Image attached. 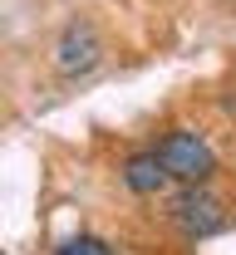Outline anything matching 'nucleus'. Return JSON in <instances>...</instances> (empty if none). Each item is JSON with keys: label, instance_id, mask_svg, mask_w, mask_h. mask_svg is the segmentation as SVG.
Segmentation results:
<instances>
[{"label": "nucleus", "instance_id": "obj_1", "mask_svg": "<svg viewBox=\"0 0 236 255\" xmlns=\"http://www.w3.org/2000/svg\"><path fill=\"white\" fill-rule=\"evenodd\" d=\"M158 157L168 162V172L177 182H187V187H202L207 177L217 172V152L207 147V137L187 132V128H177V132H168L158 142Z\"/></svg>", "mask_w": 236, "mask_h": 255}, {"label": "nucleus", "instance_id": "obj_2", "mask_svg": "<svg viewBox=\"0 0 236 255\" xmlns=\"http://www.w3.org/2000/svg\"><path fill=\"white\" fill-rule=\"evenodd\" d=\"M172 226L187 236V241H207V236H217V231H227V211H222V201L202 187H187L177 201H172Z\"/></svg>", "mask_w": 236, "mask_h": 255}, {"label": "nucleus", "instance_id": "obj_3", "mask_svg": "<svg viewBox=\"0 0 236 255\" xmlns=\"http://www.w3.org/2000/svg\"><path fill=\"white\" fill-rule=\"evenodd\" d=\"M103 59V44L99 34L89 30V25H69L59 34V44H54V69L64 74V79H79V74H94Z\"/></svg>", "mask_w": 236, "mask_h": 255}, {"label": "nucleus", "instance_id": "obj_4", "mask_svg": "<svg viewBox=\"0 0 236 255\" xmlns=\"http://www.w3.org/2000/svg\"><path fill=\"white\" fill-rule=\"evenodd\" d=\"M168 182H172V172H168V162L158 157V147L153 152H133L123 162V187L138 191V196H158Z\"/></svg>", "mask_w": 236, "mask_h": 255}, {"label": "nucleus", "instance_id": "obj_5", "mask_svg": "<svg viewBox=\"0 0 236 255\" xmlns=\"http://www.w3.org/2000/svg\"><path fill=\"white\" fill-rule=\"evenodd\" d=\"M54 255H113L103 241H94V236H79V241H64Z\"/></svg>", "mask_w": 236, "mask_h": 255}]
</instances>
